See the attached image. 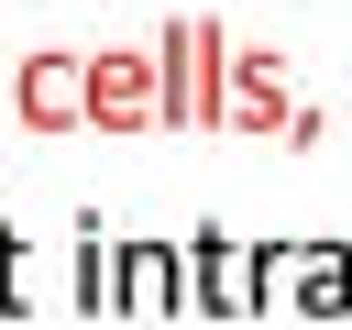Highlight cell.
Returning a JSON list of instances; mask_svg holds the SVG:
<instances>
[{"label":"cell","instance_id":"obj_3","mask_svg":"<svg viewBox=\"0 0 352 330\" xmlns=\"http://www.w3.org/2000/svg\"><path fill=\"white\" fill-rule=\"evenodd\" d=\"M154 110H165V66H154V55H88V121L132 132V121H154Z\"/></svg>","mask_w":352,"mask_h":330},{"label":"cell","instance_id":"obj_2","mask_svg":"<svg viewBox=\"0 0 352 330\" xmlns=\"http://www.w3.org/2000/svg\"><path fill=\"white\" fill-rule=\"evenodd\" d=\"M264 275L308 319H352V242H286V253H264Z\"/></svg>","mask_w":352,"mask_h":330},{"label":"cell","instance_id":"obj_5","mask_svg":"<svg viewBox=\"0 0 352 330\" xmlns=\"http://www.w3.org/2000/svg\"><path fill=\"white\" fill-rule=\"evenodd\" d=\"M176 297H187V253H176V242H121V308L154 319V308H176Z\"/></svg>","mask_w":352,"mask_h":330},{"label":"cell","instance_id":"obj_4","mask_svg":"<svg viewBox=\"0 0 352 330\" xmlns=\"http://www.w3.org/2000/svg\"><path fill=\"white\" fill-rule=\"evenodd\" d=\"M22 110H33L44 132L88 121V66H77V55H33V66H22Z\"/></svg>","mask_w":352,"mask_h":330},{"label":"cell","instance_id":"obj_1","mask_svg":"<svg viewBox=\"0 0 352 330\" xmlns=\"http://www.w3.org/2000/svg\"><path fill=\"white\" fill-rule=\"evenodd\" d=\"M264 242H220V231H198L187 242V297L198 308H220V319H242V308H264Z\"/></svg>","mask_w":352,"mask_h":330},{"label":"cell","instance_id":"obj_6","mask_svg":"<svg viewBox=\"0 0 352 330\" xmlns=\"http://www.w3.org/2000/svg\"><path fill=\"white\" fill-rule=\"evenodd\" d=\"M77 308H121V242L77 231Z\"/></svg>","mask_w":352,"mask_h":330}]
</instances>
